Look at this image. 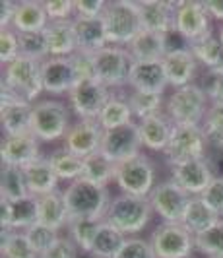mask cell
Masks as SVG:
<instances>
[{
  "label": "cell",
  "mask_w": 223,
  "mask_h": 258,
  "mask_svg": "<svg viewBox=\"0 0 223 258\" xmlns=\"http://www.w3.org/2000/svg\"><path fill=\"white\" fill-rule=\"evenodd\" d=\"M111 194L86 179L70 182L64 188V202L68 218L72 220H103L111 204Z\"/></svg>",
  "instance_id": "6da1fadb"
},
{
  "label": "cell",
  "mask_w": 223,
  "mask_h": 258,
  "mask_svg": "<svg viewBox=\"0 0 223 258\" xmlns=\"http://www.w3.org/2000/svg\"><path fill=\"white\" fill-rule=\"evenodd\" d=\"M152 212L154 210L147 198L118 194L111 200L103 221H107L109 225H113L115 229L128 237V235L144 231L145 225L152 220Z\"/></svg>",
  "instance_id": "7a4b0ae2"
},
{
  "label": "cell",
  "mask_w": 223,
  "mask_h": 258,
  "mask_svg": "<svg viewBox=\"0 0 223 258\" xmlns=\"http://www.w3.org/2000/svg\"><path fill=\"white\" fill-rule=\"evenodd\" d=\"M103 26H105V35L109 45H130L134 37L144 29L138 4L136 2H126V0H117V2H107L105 14H103Z\"/></svg>",
  "instance_id": "3957f363"
},
{
  "label": "cell",
  "mask_w": 223,
  "mask_h": 258,
  "mask_svg": "<svg viewBox=\"0 0 223 258\" xmlns=\"http://www.w3.org/2000/svg\"><path fill=\"white\" fill-rule=\"evenodd\" d=\"M208 109H210V101L202 86H196V84L175 90L165 101V113L169 115L173 124L202 126L204 118L208 115Z\"/></svg>",
  "instance_id": "277c9868"
},
{
  "label": "cell",
  "mask_w": 223,
  "mask_h": 258,
  "mask_svg": "<svg viewBox=\"0 0 223 258\" xmlns=\"http://www.w3.org/2000/svg\"><path fill=\"white\" fill-rule=\"evenodd\" d=\"M70 111L62 101L43 99L31 109V134L39 142H56L64 140L70 128Z\"/></svg>",
  "instance_id": "5b68a950"
},
{
  "label": "cell",
  "mask_w": 223,
  "mask_h": 258,
  "mask_svg": "<svg viewBox=\"0 0 223 258\" xmlns=\"http://www.w3.org/2000/svg\"><path fill=\"white\" fill-rule=\"evenodd\" d=\"M115 182L122 194L147 198L156 188V165L147 155H134L122 163H117Z\"/></svg>",
  "instance_id": "8992f818"
},
{
  "label": "cell",
  "mask_w": 223,
  "mask_h": 258,
  "mask_svg": "<svg viewBox=\"0 0 223 258\" xmlns=\"http://www.w3.org/2000/svg\"><path fill=\"white\" fill-rule=\"evenodd\" d=\"M132 64L134 60L130 52L126 51V47L107 45L105 49L93 54L95 78L113 91H120L124 86H128V74H130Z\"/></svg>",
  "instance_id": "52a82bcc"
},
{
  "label": "cell",
  "mask_w": 223,
  "mask_h": 258,
  "mask_svg": "<svg viewBox=\"0 0 223 258\" xmlns=\"http://www.w3.org/2000/svg\"><path fill=\"white\" fill-rule=\"evenodd\" d=\"M2 86L12 90L24 101L35 105L37 97L45 91L41 78V62H35L26 56H18L14 62L4 68Z\"/></svg>",
  "instance_id": "ba28073f"
},
{
  "label": "cell",
  "mask_w": 223,
  "mask_h": 258,
  "mask_svg": "<svg viewBox=\"0 0 223 258\" xmlns=\"http://www.w3.org/2000/svg\"><path fill=\"white\" fill-rule=\"evenodd\" d=\"M158 258H190L196 250L194 235L183 223H159L150 237Z\"/></svg>",
  "instance_id": "9c48e42d"
},
{
  "label": "cell",
  "mask_w": 223,
  "mask_h": 258,
  "mask_svg": "<svg viewBox=\"0 0 223 258\" xmlns=\"http://www.w3.org/2000/svg\"><path fill=\"white\" fill-rule=\"evenodd\" d=\"M206 134L202 126H194V124H175L171 140L165 148V161L171 167L194 159V157H202L206 155Z\"/></svg>",
  "instance_id": "30bf717a"
},
{
  "label": "cell",
  "mask_w": 223,
  "mask_h": 258,
  "mask_svg": "<svg viewBox=\"0 0 223 258\" xmlns=\"http://www.w3.org/2000/svg\"><path fill=\"white\" fill-rule=\"evenodd\" d=\"M111 93H113V90H109L97 78L80 80L78 84L72 88V91L68 93L70 109L78 118L97 120V116L103 111Z\"/></svg>",
  "instance_id": "8fae6325"
},
{
  "label": "cell",
  "mask_w": 223,
  "mask_h": 258,
  "mask_svg": "<svg viewBox=\"0 0 223 258\" xmlns=\"http://www.w3.org/2000/svg\"><path fill=\"white\" fill-rule=\"evenodd\" d=\"M190 194L183 190L175 181H163L147 196L152 210L163 220V223H181L190 202Z\"/></svg>",
  "instance_id": "7c38bea8"
},
{
  "label": "cell",
  "mask_w": 223,
  "mask_h": 258,
  "mask_svg": "<svg viewBox=\"0 0 223 258\" xmlns=\"http://www.w3.org/2000/svg\"><path fill=\"white\" fill-rule=\"evenodd\" d=\"M140 148H142V138H140L138 122L132 120L124 126L105 130L99 154H103L113 163H122L140 154Z\"/></svg>",
  "instance_id": "4fadbf2b"
},
{
  "label": "cell",
  "mask_w": 223,
  "mask_h": 258,
  "mask_svg": "<svg viewBox=\"0 0 223 258\" xmlns=\"http://www.w3.org/2000/svg\"><path fill=\"white\" fill-rule=\"evenodd\" d=\"M175 29L190 45L194 41H200V39L211 35V16L206 10L204 2H196V0L177 2Z\"/></svg>",
  "instance_id": "5bb4252c"
},
{
  "label": "cell",
  "mask_w": 223,
  "mask_h": 258,
  "mask_svg": "<svg viewBox=\"0 0 223 258\" xmlns=\"http://www.w3.org/2000/svg\"><path fill=\"white\" fill-rule=\"evenodd\" d=\"M215 179L210 157L202 155L183 161L175 167H171V181H175L183 190L190 196H202V192L208 188V184Z\"/></svg>",
  "instance_id": "9a60e30c"
},
{
  "label": "cell",
  "mask_w": 223,
  "mask_h": 258,
  "mask_svg": "<svg viewBox=\"0 0 223 258\" xmlns=\"http://www.w3.org/2000/svg\"><path fill=\"white\" fill-rule=\"evenodd\" d=\"M105 130L97 120H90V118H78L64 136V150L70 154L78 155L82 159L90 157V155L97 154L101 148V140H103Z\"/></svg>",
  "instance_id": "2e32d148"
},
{
  "label": "cell",
  "mask_w": 223,
  "mask_h": 258,
  "mask_svg": "<svg viewBox=\"0 0 223 258\" xmlns=\"http://www.w3.org/2000/svg\"><path fill=\"white\" fill-rule=\"evenodd\" d=\"M43 90L51 95L70 93L78 84V72L72 62V56H49L41 62Z\"/></svg>",
  "instance_id": "e0dca14e"
},
{
  "label": "cell",
  "mask_w": 223,
  "mask_h": 258,
  "mask_svg": "<svg viewBox=\"0 0 223 258\" xmlns=\"http://www.w3.org/2000/svg\"><path fill=\"white\" fill-rule=\"evenodd\" d=\"M39 140L33 134L27 136H16V138H4L0 148L2 165L8 167L26 169L33 161H37L39 155Z\"/></svg>",
  "instance_id": "ac0fdd59"
},
{
  "label": "cell",
  "mask_w": 223,
  "mask_h": 258,
  "mask_svg": "<svg viewBox=\"0 0 223 258\" xmlns=\"http://www.w3.org/2000/svg\"><path fill=\"white\" fill-rule=\"evenodd\" d=\"M138 12L142 20V27L156 33H167L175 29V14H177V2H165V0H145L136 2Z\"/></svg>",
  "instance_id": "d6986e66"
},
{
  "label": "cell",
  "mask_w": 223,
  "mask_h": 258,
  "mask_svg": "<svg viewBox=\"0 0 223 258\" xmlns=\"http://www.w3.org/2000/svg\"><path fill=\"white\" fill-rule=\"evenodd\" d=\"M169 86L163 62H134L128 74V88L132 91L165 93Z\"/></svg>",
  "instance_id": "ffe728a7"
},
{
  "label": "cell",
  "mask_w": 223,
  "mask_h": 258,
  "mask_svg": "<svg viewBox=\"0 0 223 258\" xmlns=\"http://www.w3.org/2000/svg\"><path fill=\"white\" fill-rule=\"evenodd\" d=\"M173 120L169 118L167 113H158L147 118L138 120V130H140V138H142V146L152 150V152H165L167 144L173 134Z\"/></svg>",
  "instance_id": "44dd1931"
},
{
  "label": "cell",
  "mask_w": 223,
  "mask_h": 258,
  "mask_svg": "<svg viewBox=\"0 0 223 258\" xmlns=\"http://www.w3.org/2000/svg\"><path fill=\"white\" fill-rule=\"evenodd\" d=\"M163 68L167 74V82L175 90L190 86L192 80L196 76L198 60L194 58L192 51H177V52H167L163 56Z\"/></svg>",
  "instance_id": "7402d4cb"
},
{
  "label": "cell",
  "mask_w": 223,
  "mask_h": 258,
  "mask_svg": "<svg viewBox=\"0 0 223 258\" xmlns=\"http://www.w3.org/2000/svg\"><path fill=\"white\" fill-rule=\"evenodd\" d=\"M49 16L45 10V2L39 0H22L16 6L12 29L18 33H35L45 31L49 26Z\"/></svg>",
  "instance_id": "603a6c76"
},
{
  "label": "cell",
  "mask_w": 223,
  "mask_h": 258,
  "mask_svg": "<svg viewBox=\"0 0 223 258\" xmlns=\"http://www.w3.org/2000/svg\"><path fill=\"white\" fill-rule=\"evenodd\" d=\"M24 175H26L27 182V190L33 196H45V194H51L54 190H58V177L54 173L53 165L49 161V157H39L37 161H33L31 165H27L24 169Z\"/></svg>",
  "instance_id": "cb8c5ba5"
},
{
  "label": "cell",
  "mask_w": 223,
  "mask_h": 258,
  "mask_svg": "<svg viewBox=\"0 0 223 258\" xmlns=\"http://www.w3.org/2000/svg\"><path fill=\"white\" fill-rule=\"evenodd\" d=\"M126 51L130 52L134 62H159L165 56V37L163 33L142 29Z\"/></svg>",
  "instance_id": "d4e9b609"
},
{
  "label": "cell",
  "mask_w": 223,
  "mask_h": 258,
  "mask_svg": "<svg viewBox=\"0 0 223 258\" xmlns=\"http://www.w3.org/2000/svg\"><path fill=\"white\" fill-rule=\"evenodd\" d=\"M74 31H76V43H78V52H88L95 54L97 51L105 49L107 35L103 20H88V18H76L74 20Z\"/></svg>",
  "instance_id": "484cf974"
},
{
  "label": "cell",
  "mask_w": 223,
  "mask_h": 258,
  "mask_svg": "<svg viewBox=\"0 0 223 258\" xmlns=\"http://www.w3.org/2000/svg\"><path fill=\"white\" fill-rule=\"evenodd\" d=\"M45 35L49 41V54L51 56H72L78 52L74 20L49 22V26L45 29Z\"/></svg>",
  "instance_id": "4316f807"
},
{
  "label": "cell",
  "mask_w": 223,
  "mask_h": 258,
  "mask_svg": "<svg viewBox=\"0 0 223 258\" xmlns=\"http://www.w3.org/2000/svg\"><path fill=\"white\" fill-rule=\"evenodd\" d=\"M37 223L47 225L54 231H60L62 227H68L70 218L64 202V190H54L51 194L39 196V220Z\"/></svg>",
  "instance_id": "83f0119b"
},
{
  "label": "cell",
  "mask_w": 223,
  "mask_h": 258,
  "mask_svg": "<svg viewBox=\"0 0 223 258\" xmlns=\"http://www.w3.org/2000/svg\"><path fill=\"white\" fill-rule=\"evenodd\" d=\"M31 103H16L0 107V124L6 138L31 134Z\"/></svg>",
  "instance_id": "f1b7e54d"
},
{
  "label": "cell",
  "mask_w": 223,
  "mask_h": 258,
  "mask_svg": "<svg viewBox=\"0 0 223 258\" xmlns=\"http://www.w3.org/2000/svg\"><path fill=\"white\" fill-rule=\"evenodd\" d=\"M132 116H134V113H132L130 103H128V93L120 90L111 93L103 111L97 116V122L103 126V130H111L132 122Z\"/></svg>",
  "instance_id": "f546056e"
},
{
  "label": "cell",
  "mask_w": 223,
  "mask_h": 258,
  "mask_svg": "<svg viewBox=\"0 0 223 258\" xmlns=\"http://www.w3.org/2000/svg\"><path fill=\"white\" fill-rule=\"evenodd\" d=\"M126 235L120 233L118 229H115L113 225H109L107 221H101L99 225V231L95 235V241H93L92 258H118L122 246L126 243Z\"/></svg>",
  "instance_id": "4dcf8cb0"
},
{
  "label": "cell",
  "mask_w": 223,
  "mask_h": 258,
  "mask_svg": "<svg viewBox=\"0 0 223 258\" xmlns=\"http://www.w3.org/2000/svg\"><path fill=\"white\" fill-rule=\"evenodd\" d=\"M215 221H219V218L213 214V210L200 196H192L188 206H186V212H184L181 223L192 235H198V233L206 231L208 227H211Z\"/></svg>",
  "instance_id": "1f68e13d"
},
{
  "label": "cell",
  "mask_w": 223,
  "mask_h": 258,
  "mask_svg": "<svg viewBox=\"0 0 223 258\" xmlns=\"http://www.w3.org/2000/svg\"><path fill=\"white\" fill-rule=\"evenodd\" d=\"M190 51L200 64L206 66V70H223V41L219 35H208V37L194 41L190 45Z\"/></svg>",
  "instance_id": "d6a6232c"
},
{
  "label": "cell",
  "mask_w": 223,
  "mask_h": 258,
  "mask_svg": "<svg viewBox=\"0 0 223 258\" xmlns=\"http://www.w3.org/2000/svg\"><path fill=\"white\" fill-rule=\"evenodd\" d=\"M115 175H117V163L109 161L103 154L97 152L84 159V177L82 179L107 188L109 182L115 181Z\"/></svg>",
  "instance_id": "836d02e7"
},
{
  "label": "cell",
  "mask_w": 223,
  "mask_h": 258,
  "mask_svg": "<svg viewBox=\"0 0 223 258\" xmlns=\"http://www.w3.org/2000/svg\"><path fill=\"white\" fill-rule=\"evenodd\" d=\"M49 161H51L54 173L60 181L74 182L84 177V159L78 155L70 154L64 148L54 150L53 154L49 155Z\"/></svg>",
  "instance_id": "e575fe53"
},
{
  "label": "cell",
  "mask_w": 223,
  "mask_h": 258,
  "mask_svg": "<svg viewBox=\"0 0 223 258\" xmlns=\"http://www.w3.org/2000/svg\"><path fill=\"white\" fill-rule=\"evenodd\" d=\"M0 254L2 258H39L33 246L29 245L26 233L16 229H2Z\"/></svg>",
  "instance_id": "d590c367"
},
{
  "label": "cell",
  "mask_w": 223,
  "mask_h": 258,
  "mask_svg": "<svg viewBox=\"0 0 223 258\" xmlns=\"http://www.w3.org/2000/svg\"><path fill=\"white\" fill-rule=\"evenodd\" d=\"M27 194H29V190H27L24 169L2 165V175H0V198H6V200H10V202H16V200L26 198Z\"/></svg>",
  "instance_id": "8d00e7d4"
},
{
  "label": "cell",
  "mask_w": 223,
  "mask_h": 258,
  "mask_svg": "<svg viewBox=\"0 0 223 258\" xmlns=\"http://www.w3.org/2000/svg\"><path fill=\"white\" fill-rule=\"evenodd\" d=\"M39 220V198L27 194L26 198L12 202V229L27 231Z\"/></svg>",
  "instance_id": "74e56055"
},
{
  "label": "cell",
  "mask_w": 223,
  "mask_h": 258,
  "mask_svg": "<svg viewBox=\"0 0 223 258\" xmlns=\"http://www.w3.org/2000/svg\"><path fill=\"white\" fill-rule=\"evenodd\" d=\"M196 250L208 258H223V220L215 221L206 231L194 235Z\"/></svg>",
  "instance_id": "f35d334b"
},
{
  "label": "cell",
  "mask_w": 223,
  "mask_h": 258,
  "mask_svg": "<svg viewBox=\"0 0 223 258\" xmlns=\"http://www.w3.org/2000/svg\"><path fill=\"white\" fill-rule=\"evenodd\" d=\"M103 220H72L68 223V237L76 243L82 252H92L95 235Z\"/></svg>",
  "instance_id": "ab89813d"
},
{
  "label": "cell",
  "mask_w": 223,
  "mask_h": 258,
  "mask_svg": "<svg viewBox=\"0 0 223 258\" xmlns=\"http://www.w3.org/2000/svg\"><path fill=\"white\" fill-rule=\"evenodd\" d=\"M128 103L134 116L138 120L147 118L152 115H158L163 109V93H150V91H132L128 93Z\"/></svg>",
  "instance_id": "60d3db41"
},
{
  "label": "cell",
  "mask_w": 223,
  "mask_h": 258,
  "mask_svg": "<svg viewBox=\"0 0 223 258\" xmlns=\"http://www.w3.org/2000/svg\"><path fill=\"white\" fill-rule=\"evenodd\" d=\"M20 39V56L31 58L35 62L47 60L49 54V41L45 31H35V33H18Z\"/></svg>",
  "instance_id": "b9f144b4"
},
{
  "label": "cell",
  "mask_w": 223,
  "mask_h": 258,
  "mask_svg": "<svg viewBox=\"0 0 223 258\" xmlns=\"http://www.w3.org/2000/svg\"><path fill=\"white\" fill-rule=\"evenodd\" d=\"M204 134L208 146L215 148L217 152H223V105L210 107L208 115L204 118Z\"/></svg>",
  "instance_id": "7bdbcfd3"
},
{
  "label": "cell",
  "mask_w": 223,
  "mask_h": 258,
  "mask_svg": "<svg viewBox=\"0 0 223 258\" xmlns=\"http://www.w3.org/2000/svg\"><path fill=\"white\" fill-rule=\"evenodd\" d=\"M26 233L27 241H29V245L33 246V250L39 254V258L47 252V250H51L53 245L60 239V235L58 231H54L51 227H47V225H41V223H35V225H31Z\"/></svg>",
  "instance_id": "ee69618b"
},
{
  "label": "cell",
  "mask_w": 223,
  "mask_h": 258,
  "mask_svg": "<svg viewBox=\"0 0 223 258\" xmlns=\"http://www.w3.org/2000/svg\"><path fill=\"white\" fill-rule=\"evenodd\" d=\"M202 90L210 101V107L223 105V70H206L202 76Z\"/></svg>",
  "instance_id": "f6af8a7d"
},
{
  "label": "cell",
  "mask_w": 223,
  "mask_h": 258,
  "mask_svg": "<svg viewBox=\"0 0 223 258\" xmlns=\"http://www.w3.org/2000/svg\"><path fill=\"white\" fill-rule=\"evenodd\" d=\"M20 56V39L18 31L10 29H2L0 31V62L2 66H8Z\"/></svg>",
  "instance_id": "bcb514c9"
},
{
  "label": "cell",
  "mask_w": 223,
  "mask_h": 258,
  "mask_svg": "<svg viewBox=\"0 0 223 258\" xmlns=\"http://www.w3.org/2000/svg\"><path fill=\"white\" fill-rule=\"evenodd\" d=\"M200 198L213 210V214L219 220H223V177H215L208 184V188L202 192Z\"/></svg>",
  "instance_id": "7dc6e473"
},
{
  "label": "cell",
  "mask_w": 223,
  "mask_h": 258,
  "mask_svg": "<svg viewBox=\"0 0 223 258\" xmlns=\"http://www.w3.org/2000/svg\"><path fill=\"white\" fill-rule=\"evenodd\" d=\"M118 258H158L150 241L138 239V237H128L126 243L122 246Z\"/></svg>",
  "instance_id": "c3c4849f"
},
{
  "label": "cell",
  "mask_w": 223,
  "mask_h": 258,
  "mask_svg": "<svg viewBox=\"0 0 223 258\" xmlns=\"http://www.w3.org/2000/svg\"><path fill=\"white\" fill-rule=\"evenodd\" d=\"M105 8H107L105 0H76V2H74L76 18L99 20V18H103Z\"/></svg>",
  "instance_id": "681fc988"
},
{
  "label": "cell",
  "mask_w": 223,
  "mask_h": 258,
  "mask_svg": "<svg viewBox=\"0 0 223 258\" xmlns=\"http://www.w3.org/2000/svg\"><path fill=\"white\" fill-rule=\"evenodd\" d=\"M45 10L51 22H68L72 14H76L72 0H49L45 2Z\"/></svg>",
  "instance_id": "f907efd6"
},
{
  "label": "cell",
  "mask_w": 223,
  "mask_h": 258,
  "mask_svg": "<svg viewBox=\"0 0 223 258\" xmlns=\"http://www.w3.org/2000/svg\"><path fill=\"white\" fill-rule=\"evenodd\" d=\"M78 246L70 237H60L53 245L51 250H47L41 258H76L78 256Z\"/></svg>",
  "instance_id": "816d5d0a"
},
{
  "label": "cell",
  "mask_w": 223,
  "mask_h": 258,
  "mask_svg": "<svg viewBox=\"0 0 223 258\" xmlns=\"http://www.w3.org/2000/svg\"><path fill=\"white\" fill-rule=\"evenodd\" d=\"M72 62L78 72V82L86 78H95V68H93V54L88 52H76L72 54Z\"/></svg>",
  "instance_id": "f5cc1de1"
},
{
  "label": "cell",
  "mask_w": 223,
  "mask_h": 258,
  "mask_svg": "<svg viewBox=\"0 0 223 258\" xmlns=\"http://www.w3.org/2000/svg\"><path fill=\"white\" fill-rule=\"evenodd\" d=\"M16 6L18 2L12 0H4L0 4V27L2 29H10L14 24V16H16Z\"/></svg>",
  "instance_id": "db71d44e"
},
{
  "label": "cell",
  "mask_w": 223,
  "mask_h": 258,
  "mask_svg": "<svg viewBox=\"0 0 223 258\" xmlns=\"http://www.w3.org/2000/svg\"><path fill=\"white\" fill-rule=\"evenodd\" d=\"M0 225L2 229H12V202L0 198Z\"/></svg>",
  "instance_id": "11a10c76"
},
{
  "label": "cell",
  "mask_w": 223,
  "mask_h": 258,
  "mask_svg": "<svg viewBox=\"0 0 223 258\" xmlns=\"http://www.w3.org/2000/svg\"><path fill=\"white\" fill-rule=\"evenodd\" d=\"M204 6L213 20H219L223 24V0H206Z\"/></svg>",
  "instance_id": "9f6ffc18"
},
{
  "label": "cell",
  "mask_w": 223,
  "mask_h": 258,
  "mask_svg": "<svg viewBox=\"0 0 223 258\" xmlns=\"http://www.w3.org/2000/svg\"><path fill=\"white\" fill-rule=\"evenodd\" d=\"M217 35H219V39L223 41V24H221V27H219V33H217Z\"/></svg>",
  "instance_id": "6f0895ef"
}]
</instances>
